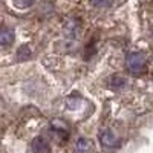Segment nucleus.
I'll use <instances>...</instances> for the list:
<instances>
[{
    "label": "nucleus",
    "instance_id": "f257e3e1",
    "mask_svg": "<svg viewBox=\"0 0 153 153\" xmlns=\"http://www.w3.org/2000/svg\"><path fill=\"white\" fill-rule=\"evenodd\" d=\"M127 68H129V71L133 74V75H139V74H143L147 68L146 65V58L141 55V54H129L127 55Z\"/></svg>",
    "mask_w": 153,
    "mask_h": 153
},
{
    "label": "nucleus",
    "instance_id": "f03ea898",
    "mask_svg": "<svg viewBox=\"0 0 153 153\" xmlns=\"http://www.w3.org/2000/svg\"><path fill=\"white\" fill-rule=\"evenodd\" d=\"M32 150L35 153H49L51 149H49V144L45 141L43 138H35L34 143H32Z\"/></svg>",
    "mask_w": 153,
    "mask_h": 153
},
{
    "label": "nucleus",
    "instance_id": "7ed1b4c3",
    "mask_svg": "<svg viewBox=\"0 0 153 153\" xmlns=\"http://www.w3.org/2000/svg\"><path fill=\"white\" fill-rule=\"evenodd\" d=\"M100 141L103 146H113L115 144V136L109 129H104L100 132Z\"/></svg>",
    "mask_w": 153,
    "mask_h": 153
},
{
    "label": "nucleus",
    "instance_id": "20e7f679",
    "mask_svg": "<svg viewBox=\"0 0 153 153\" xmlns=\"http://www.w3.org/2000/svg\"><path fill=\"white\" fill-rule=\"evenodd\" d=\"M12 40H14V34H12V31L3 29L2 34H0V43H2L3 46H8V45L12 43Z\"/></svg>",
    "mask_w": 153,
    "mask_h": 153
},
{
    "label": "nucleus",
    "instance_id": "39448f33",
    "mask_svg": "<svg viewBox=\"0 0 153 153\" xmlns=\"http://www.w3.org/2000/svg\"><path fill=\"white\" fill-rule=\"evenodd\" d=\"M124 84H126V81H124L123 76H120V75H113L112 78H110V81H109V86H110L112 89H115V91L121 89Z\"/></svg>",
    "mask_w": 153,
    "mask_h": 153
},
{
    "label": "nucleus",
    "instance_id": "423d86ee",
    "mask_svg": "<svg viewBox=\"0 0 153 153\" xmlns=\"http://www.w3.org/2000/svg\"><path fill=\"white\" fill-rule=\"evenodd\" d=\"M87 149H89V143L86 141V139H78V141H76V150L86 152Z\"/></svg>",
    "mask_w": 153,
    "mask_h": 153
}]
</instances>
